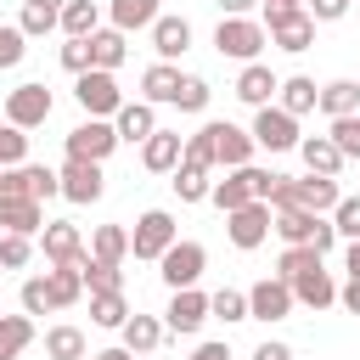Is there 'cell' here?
Segmentation results:
<instances>
[{"label": "cell", "instance_id": "obj_1", "mask_svg": "<svg viewBox=\"0 0 360 360\" xmlns=\"http://www.w3.org/2000/svg\"><path fill=\"white\" fill-rule=\"evenodd\" d=\"M264 34H270V45L276 51H287V56H304L309 45H315V17L304 11V6H264Z\"/></svg>", "mask_w": 360, "mask_h": 360}, {"label": "cell", "instance_id": "obj_2", "mask_svg": "<svg viewBox=\"0 0 360 360\" xmlns=\"http://www.w3.org/2000/svg\"><path fill=\"white\" fill-rule=\"evenodd\" d=\"M270 45V34H264V22L259 17H219V28H214V51L219 56H231V62H259V51Z\"/></svg>", "mask_w": 360, "mask_h": 360}, {"label": "cell", "instance_id": "obj_3", "mask_svg": "<svg viewBox=\"0 0 360 360\" xmlns=\"http://www.w3.org/2000/svg\"><path fill=\"white\" fill-rule=\"evenodd\" d=\"M174 242H180V225H174V214H169V208H146V214L135 219V231H129V253H135V259H146V264H158Z\"/></svg>", "mask_w": 360, "mask_h": 360}, {"label": "cell", "instance_id": "obj_4", "mask_svg": "<svg viewBox=\"0 0 360 360\" xmlns=\"http://www.w3.org/2000/svg\"><path fill=\"white\" fill-rule=\"evenodd\" d=\"M73 101L84 107V118H118V107H124L118 73H101V68L79 73V79H73Z\"/></svg>", "mask_w": 360, "mask_h": 360}, {"label": "cell", "instance_id": "obj_5", "mask_svg": "<svg viewBox=\"0 0 360 360\" xmlns=\"http://www.w3.org/2000/svg\"><path fill=\"white\" fill-rule=\"evenodd\" d=\"M62 146H68V158H79V163H107V158L118 152V129H112V118H84V124H73V129L62 135Z\"/></svg>", "mask_w": 360, "mask_h": 360}, {"label": "cell", "instance_id": "obj_6", "mask_svg": "<svg viewBox=\"0 0 360 360\" xmlns=\"http://www.w3.org/2000/svg\"><path fill=\"white\" fill-rule=\"evenodd\" d=\"M202 270H208V248H202V242H186V236L158 259V276H163V287H169V292L197 287V281H202Z\"/></svg>", "mask_w": 360, "mask_h": 360}, {"label": "cell", "instance_id": "obj_7", "mask_svg": "<svg viewBox=\"0 0 360 360\" xmlns=\"http://www.w3.org/2000/svg\"><path fill=\"white\" fill-rule=\"evenodd\" d=\"M298 141H304V135H298V118L281 112L276 101L253 112V146H259V152H298Z\"/></svg>", "mask_w": 360, "mask_h": 360}, {"label": "cell", "instance_id": "obj_8", "mask_svg": "<svg viewBox=\"0 0 360 360\" xmlns=\"http://www.w3.org/2000/svg\"><path fill=\"white\" fill-rule=\"evenodd\" d=\"M208 135H214V163L219 169H248L253 163V129L231 124V118H208Z\"/></svg>", "mask_w": 360, "mask_h": 360}, {"label": "cell", "instance_id": "obj_9", "mask_svg": "<svg viewBox=\"0 0 360 360\" xmlns=\"http://www.w3.org/2000/svg\"><path fill=\"white\" fill-rule=\"evenodd\" d=\"M298 309V298H292V287L281 281V276H264V281H253L248 287V321H287Z\"/></svg>", "mask_w": 360, "mask_h": 360}, {"label": "cell", "instance_id": "obj_10", "mask_svg": "<svg viewBox=\"0 0 360 360\" xmlns=\"http://www.w3.org/2000/svg\"><path fill=\"white\" fill-rule=\"evenodd\" d=\"M51 107H56V96H51L45 84H17V90H6V124H17V129H39V124L51 118Z\"/></svg>", "mask_w": 360, "mask_h": 360}, {"label": "cell", "instance_id": "obj_11", "mask_svg": "<svg viewBox=\"0 0 360 360\" xmlns=\"http://www.w3.org/2000/svg\"><path fill=\"white\" fill-rule=\"evenodd\" d=\"M270 225H276V208H270V202H248V208L225 214V236H231V248H242V253H253V248L270 236Z\"/></svg>", "mask_w": 360, "mask_h": 360}, {"label": "cell", "instance_id": "obj_12", "mask_svg": "<svg viewBox=\"0 0 360 360\" xmlns=\"http://www.w3.org/2000/svg\"><path fill=\"white\" fill-rule=\"evenodd\" d=\"M39 253H45V264H84V236H79V225L73 219H51L45 231H39Z\"/></svg>", "mask_w": 360, "mask_h": 360}, {"label": "cell", "instance_id": "obj_13", "mask_svg": "<svg viewBox=\"0 0 360 360\" xmlns=\"http://www.w3.org/2000/svg\"><path fill=\"white\" fill-rule=\"evenodd\" d=\"M202 321H208V292H197V287H186V292H169L163 326H169L174 338H197V332H202Z\"/></svg>", "mask_w": 360, "mask_h": 360}, {"label": "cell", "instance_id": "obj_14", "mask_svg": "<svg viewBox=\"0 0 360 360\" xmlns=\"http://www.w3.org/2000/svg\"><path fill=\"white\" fill-rule=\"evenodd\" d=\"M56 174H62V197H68V202H79V208H84V202H101V191H107L101 163H79V158H68Z\"/></svg>", "mask_w": 360, "mask_h": 360}, {"label": "cell", "instance_id": "obj_15", "mask_svg": "<svg viewBox=\"0 0 360 360\" xmlns=\"http://www.w3.org/2000/svg\"><path fill=\"white\" fill-rule=\"evenodd\" d=\"M51 219H45V202L34 197H0V236H39Z\"/></svg>", "mask_w": 360, "mask_h": 360}, {"label": "cell", "instance_id": "obj_16", "mask_svg": "<svg viewBox=\"0 0 360 360\" xmlns=\"http://www.w3.org/2000/svg\"><path fill=\"white\" fill-rule=\"evenodd\" d=\"M231 90H236V101H242V107H253V112H259V107H270V101H276L281 79H276L264 62H248V68L236 73V84H231Z\"/></svg>", "mask_w": 360, "mask_h": 360}, {"label": "cell", "instance_id": "obj_17", "mask_svg": "<svg viewBox=\"0 0 360 360\" xmlns=\"http://www.w3.org/2000/svg\"><path fill=\"white\" fill-rule=\"evenodd\" d=\"M163 17V0H107V28L118 34H152V22Z\"/></svg>", "mask_w": 360, "mask_h": 360}, {"label": "cell", "instance_id": "obj_18", "mask_svg": "<svg viewBox=\"0 0 360 360\" xmlns=\"http://www.w3.org/2000/svg\"><path fill=\"white\" fill-rule=\"evenodd\" d=\"M112 129H118V141L146 146L163 124H158V107H152V101H124V107H118V118H112Z\"/></svg>", "mask_w": 360, "mask_h": 360}, {"label": "cell", "instance_id": "obj_19", "mask_svg": "<svg viewBox=\"0 0 360 360\" xmlns=\"http://www.w3.org/2000/svg\"><path fill=\"white\" fill-rule=\"evenodd\" d=\"M180 158H186V135H180V129H158V135L141 146V169H152V174H174Z\"/></svg>", "mask_w": 360, "mask_h": 360}, {"label": "cell", "instance_id": "obj_20", "mask_svg": "<svg viewBox=\"0 0 360 360\" xmlns=\"http://www.w3.org/2000/svg\"><path fill=\"white\" fill-rule=\"evenodd\" d=\"M208 202H214L219 214H236V208L259 202V197H253V163H248V169H225V180H214Z\"/></svg>", "mask_w": 360, "mask_h": 360}, {"label": "cell", "instance_id": "obj_21", "mask_svg": "<svg viewBox=\"0 0 360 360\" xmlns=\"http://www.w3.org/2000/svg\"><path fill=\"white\" fill-rule=\"evenodd\" d=\"M287 287H292V298H298L304 309H326V304H338V281H332V270H326V264H309V270H304V276H292Z\"/></svg>", "mask_w": 360, "mask_h": 360}, {"label": "cell", "instance_id": "obj_22", "mask_svg": "<svg viewBox=\"0 0 360 360\" xmlns=\"http://www.w3.org/2000/svg\"><path fill=\"white\" fill-rule=\"evenodd\" d=\"M152 51H158V62H180V56L191 51V22L163 11V17L152 22Z\"/></svg>", "mask_w": 360, "mask_h": 360}, {"label": "cell", "instance_id": "obj_23", "mask_svg": "<svg viewBox=\"0 0 360 360\" xmlns=\"http://www.w3.org/2000/svg\"><path fill=\"white\" fill-rule=\"evenodd\" d=\"M180 84H186V73H180L174 62H152V68L141 73V101H152V107H174Z\"/></svg>", "mask_w": 360, "mask_h": 360}, {"label": "cell", "instance_id": "obj_24", "mask_svg": "<svg viewBox=\"0 0 360 360\" xmlns=\"http://www.w3.org/2000/svg\"><path fill=\"white\" fill-rule=\"evenodd\" d=\"M276 107H281V112H292V118L321 112V84H315V79H304V73H287V79H281V90H276Z\"/></svg>", "mask_w": 360, "mask_h": 360}, {"label": "cell", "instance_id": "obj_25", "mask_svg": "<svg viewBox=\"0 0 360 360\" xmlns=\"http://www.w3.org/2000/svg\"><path fill=\"white\" fill-rule=\"evenodd\" d=\"M90 62H96L101 73H118V68L129 62V34H118V28H96V34H90Z\"/></svg>", "mask_w": 360, "mask_h": 360}, {"label": "cell", "instance_id": "obj_26", "mask_svg": "<svg viewBox=\"0 0 360 360\" xmlns=\"http://www.w3.org/2000/svg\"><path fill=\"white\" fill-rule=\"evenodd\" d=\"M298 158H304L309 174H332V180L343 174V152L332 146V135H304L298 141Z\"/></svg>", "mask_w": 360, "mask_h": 360}, {"label": "cell", "instance_id": "obj_27", "mask_svg": "<svg viewBox=\"0 0 360 360\" xmlns=\"http://www.w3.org/2000/svg\"><path fill=\"white\" fill-rule=\"evenodd\" d=\"M326 214H304V208H276V236H281V248H309V236H315V225H321Z\"/></svg>", "mask_w": 360, "mask_h": 360}, {"label": "cell", "instance_id": "obj_28", "mask_svg": "<svg viewBox=\"0 0 360 360\" xmlns=\"http://www.w3.org/2000/svg\"><path fill=\"white\" fill-rule=\"evenodd\" d=\"M84 259H90V253H84ZM45 287H51V304H56V309H73V304L84 298L79 264H51V270H45Z\"/></svg>", "mask_w": 360, "mask_h": 360}, {"label": "cell", "instance_id": "obj_29", "mask_svg": "<svg viewBox=\"0 0 360 360\" xmlns=\"http://www.w3.org/2000/svg\"><path fill=\"white\" fill-rule=\"evenodd\" d=\"M163 332H169V326H163L158 315H141V309H135V315L124 321V332H118V338H124V349H129V354H152V349L163 343Z\"/></svg>", "mask_w": 360, "mask_h": 360}, {"label": "cell", "instance_id": "obj_30", "mask_svg": "<svg viewBox=\"0 0 360 360\" xmlns=\"http://www.w3.org/2000/svg\"><path fill=\"white\" fill-rule=\"evenodd\" d=\"M321 112H326V124H332V118H354V112H360V84H354V79L321 84Z\"/></svg>", "mask_w": 360, "mask_h": 360}, {"label": "cell", "instance_id": "obj_31", "mask_svg": "<svg viewBox=\"0 0 360 360\" xmlns=\"http://www.w3.org/2000/svg\"><path fill=\"white\" fill-rule=\"evenodd\" d=\"M45 354H51V360H84V354H90V338H84L73 321L45 326Z\"/></svg>", "mask_w": 360, "mask_h": 360}, {"label": "cell", "instance_id": "obj_32", "mask_svg": "<svg viewBox=\"0 0 360 360\" xmlns=\"http://www.w3.org/2000/svg\"><path fill=\"white\" fill-rule=\"evenodd\" d=\"M101 28V6L96 0H68L62 6V39H90Z\"/></svg>", "mask_w": 360, "mask_h": 360}, {"label": "cell", "instance_id": "obj_33", "mask_svg": "<svg viewBox=\"0 0 360 360\" xmlns=\"http://www.w3.org/2000/svg\"><path fill=\"white\" fill-rule=\"evenodd\" d=\"M90 259L124 264V259H129V231H124V225H96V231H90Z\"/></svg>", "mask_w": 360, "mask_h": 360}, {"label": "cell", "instance_id": "obj_34", "mask_svg": "<svg viewBox=\"0 0 360 360\" xmlns=\"http://www.w3.org/2000/svg\"><path fill=\"white\" fill-rule=\"evenodd\" d=\"M135 309H129V298L124 292H90V326H107V332H124V321H129Z\"/></svg>", "mask_w": 360, "mask_h": 360}, {"label": "cell", "instance_id": "obj_35", "mask_svg": "<svg viewBox=\"0 0 360 360\" xmlns=\"http://www.w3.org/2000/svg\"><path fill=\"white\" fill-rule=\"evenodd\" d=\"M214 169H197V163H180L174 174H169V186H174V197L180 202H208V191H214V180H208Z\"/></svg>", "mask_w": 360, "mask_h": 360}, {"label": "cell", "instance_id": "obj_36", "mask_svg": "<svg viewBox=\"0 0 360 360\" xmlns=\"http://www.w3.org/2000/svg\"><path fill=\"white\" fill-rule=\"evenodd\" d=\"M34 343V315H0V360H17Z\"/></svg>", "mask_w": 360, "mask_h": 360}, {"label": "cell", "instance_id": "obj_37", "mask_svg": "<svg viewBox=\"0 0 360 360\" xmlns=\"http://www.w3.org/2000/svg\"><path fill=\"white\" fill-rule=\"evenodd\" d=\"M79 276H84V292H124V270H118V264L84 259V264H79Z\"/></svg>", "mask_w": 360, "mask_h": 360}, {"label": "cell", "instance_id": "obj_38", "mask_svg": "<svg viewBox=\"0 0 360 360\" xmlns=\"http://www.w3.org/2000/svg\"><path fill=\"white\" fill-rule=\"evenodd\" d=\"M326 135H332V146L343 152V163H360V112H354V118H332Z\"/></svg>", "mask_w": 360, "mask_h": 360}, {"label": "cell", "instance_id": "obj_39", "mask_svg": "<svg viewBox=\"0 0 360 360\" xmlns=\"http://www.w3.org/2000/svg\"><path fill=\"white\" fill-rule=\"evenodd\" d=\"M208 315H219L225 326H231V321H248V292H236V287L208 292Z\"/></svg>", "mask_w": 360, "mask_h": 360}, {"label": "cell", "instance_id": "obj_40", "mask_svg": "<svg viewBox=\"0 0 360 360\" xmlns=\"http://www.w3.org/2000/svg\"><path fill=\"white\" fill-rule=\"evenodd\" d=\"M208 96H214V84H208L202 73H186V84H180V96H174V107H180V112H208Z\"/></svg>", "mask_w": 360, "mask_h": 360}, {"label": "cell", "instance_id": "obj_41", "mask_svg": "<svg viewBox=\"0 0 360 360\" xmlns=\"http://www.w3.org/2000/svg\"><path fill=\"white\" fill-rule=\"evenodd\" d=\"M17 163H28V129L0 124V169H17Z\"/></svg>", "mask_w": 360, "mask_h": 360}, {"label": "cell", "instance_id": "obj_42", "mask_svg": "<svg viewBox=\"0 0 360 360\" xmlns=\"http://www.w3.org/2000/svg\"><path fill=\"white\" fill-rule=\"evenodd\" d=\"M17 28H22L28 39H45V34H56V28H62V17H56V11H39V6H28V0H22V17H17Z\"/></svg>", "mask_w": 360, "mask_h": 360}, {"label": "cell", "instance_id": "obj_43", "mask_svg": "<svg viewBox=\"0 0 360 360\" xmlns=\"http://www.w3.org/2000/svg\"><path fill=\"white\" fill-rule=\"evenodd\" d=\"M22 56H28V34H22L17 22H0V73H6V68H17Z\"/></svg>", "mask_w": 360, "mask_h": 360}, {"label": "cell", "instance_id": "obj_44", "mask_svg": "<svg viewBox=\"0 0 360 360\" xmlns=\"http://www.w3.org/2000/svg\"><path fill=\"white\" fill-rule=\"evenodd\" d=\"M180 163H197V169H219V163H214V135H208V124L186 135V158H180Z\"/></svg>", "mask_w": 360, "mask_h": 360}, {"label": "cell", "instance_id": "obj_45", "mask_svg": "<svg viewBox=\"0 0 360 360\" xmlns=\"http://www.w3.org/2000/svg\"><path fill=\"white\" fill-rule=\"evenodd\" d=\"M309 264H321V253H315V248H281V259H276V276H281V281H292V276H304Z\"/></svg>", "mask_w": 360, "mask_h": 360}, {"label": "cell", "instance_id": "obj_46", "mask_svg": "<svg viewBox=\"0 0 360 360\" xmlns=\"http://www.w3.org/2000/svg\"><path fill=\"white\" fill-rule=\"evenodd\" d=\"M56 304H51V287H45V276H28L22 281V315H51Z\"/></svg>", "mask_w": 360, "mask_h": 360}, {"label": "cell", "instance_id": "obj_47", "mask_svg": "<svg viewBox=\"0 0 360 360\" xmlns=\"http://www.w3.org/2000/svg\"><path fill=\"white\" fill-rule=\"evenodd\" d=\"M34 259V236H0V270H22Z\"/></svg>", "mask_w": 360, "mask_h": 360}, {"label": "cell", "instance_id": "obj_48", "mask_svg": "<svg viewBox=\"0 0 360 360\" xmlns=\"http://www.w3.org/2000/svg\"><path fill=\"white\" fill-rule=\"evenodd\" d=\"M56 56H62V68H68L73 79L96 68V62H90V39H62V51H56Z\"/></svg>", "mask_w": 360, "mask_h": 360}, {"label": "cell", "instance_id": "obj_49", "mask_svg": "<svg viewBox=\"0 0 360 360\" xmlns=\"http://www.w3.org/2000/svg\"><path fill=\"white\" fill-rule=\"evenodd\" d=\"M332 225H338V236L360 242V197H343V202L332 208Z\"/></svg>", "mask_w": 360, "mask_h": 360}, {"label": "cell", "instance_id": "obj_50", "mask_svg": "<svg viewBox=\"0 0 360 360\" xmlns=\"http://www.w3.org/2000/svg\"><path fill=\"white\" fill-rule=\"evenodd\" d=\"M349 6H354V0H304V11H309L315 22H338V17H349Z\"/></svg>", "mask_w": 360, "mask_h": 360}, {"label": "cell", "instance_id": "obj_51", "mask_svg": "<svg viewBox=\"0 0 360 360\" xmlns=\"http://www.w3.org/2000/svg\"><path fill=\"white\" fill-rule=\"evenodd\" d=\"M309 248H315V253L326 259V253L338 248V225H332V219H321V225H315V236H309Z\"/></svg>", "mask_w": 360, "mask_h": 360}, {"label": "cell", "instance_id": "obj_52", "mask_svg": "<svg viewBox=\"0 0 360 360\" xmlns=\"http://www.w3.org/2000/svg\"><path fill=\"white\" fill-rule=\"evenodd\" d=\"M253 360H292V349H287V343H276V338H264V343L253 349Z\"/></svg>", "mask_w": 360, "mask_h": 360}, {"label": "cell", "instance_id": "obj_53", "mask_svg": "<svg viewBox=\"0 0 360 360\" xmlns=\"http://www.w3.org/2000/svg\"><path fill=\"white\" fill-rule=\"evenodd\" d=\"M338 304H343L349 315H360V281H343V287H338Z\"/></svg>", "mask_w": 360, "mask_h": 360}, {"label": "cell", "instance_id": "obj_54", "mask_svg": "<svg viewBox=\"0 0 360 360\" xmlns=\"http://www.w3.org/2000/svg\"><path fill=\"white\" fill-rule=\"evenodd\" d=\"M191 360H231V343H197Z\"/></svg>", "mask_w": 360, "mask_h": 360}, {"label": "cell", "instance_id": "obj_55", "mask_svg": "<svg viewBox=\"0 0 360 360\" xmlns=\"http://www.w3.org/2000/svg\"><path fill=\"white\" fill-rule=\"evenodd\" d=\"M259 0H219V17H253Z\"/></svg>", "mask_w": 360, "mask_h": 360}, {"label": "cell", "instance_id": "obj_56", "mask_svg": "<svg viewBox=\"0 0 360 360\" xmlns=\"http://www.w3.org/2000/svg\"><path fill=\"white\" fill-rule=\"evenodd\" d=\"M343 270H349V281H360V242L343 248Z\"/></svg>", "mask_w": 360, "mask_h": 360}, {"label": "cell", "instance_id": "obj_57", "mask_svg": "<svg viewBox=\"0 0 360 360\" xmlns=\"http://www.w3.org/2000/svg\"><path fill=\"white\" fill-rule=\"evenodd\" d=\"M90 360H141V354H129V349H124V343H118V349H96V354H90Z\"/></svg>", "mask_w": 360, "mask_h": 360}, {"label": "cell", "instance_id": "obj_58", "mask_svg": "<svg viewBox=\"0 0 360 360\" xmlns=\"http://www.w3.org/2000/svg\"><path fill=\"white\" fill-rule=\"evenodd\" d=\"M28 6H39V11H56V17H62V6H68V0H28Z\"/></svg>", "mask_w": 360, "mask_h": 360}, {"label": "cell", "instance_id": "obj_59", "mask_svg": "<svg viewBox=\"0 0 360 360\" xmlns=\"http://www.w3.org/2000/svg\"><path fill=\"white\" fill-rule=\"evenodd\" d=\"M264 6H304V0H264Z\"/></svg>", "mask_w": 360, "mask_h": 360}, {"label": "cell", "instance_id": "obj_60", "mask_svg": "<svg viewBox=\"0 0 360 360\" xmlns=\"http://www.w3.org/2000/svg\"><path fill=\"white\" fill-rule=\"evenodd\" d=\"M354 6H360V0H354Z\"/></svg>", "mask_w": 360, "mask_h": 360}]
</instances>
